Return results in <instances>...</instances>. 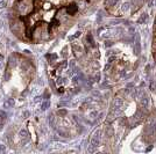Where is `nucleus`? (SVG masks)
Listing matches in <instances>:
<instances>
[{"label": "nucleus", "instance_id": "nucleus-3", "mask_svg": "<svg viewBox=\"0 0 156 154\" xmlns=\"http://www.w3.org/2000/svg\"><path fill=\"white\" fill-rule=\"evenodd\" d=\"M5 114L2 112V111H0V128L2 126V124H4V121H5Z\"/></svg>", "mask_w": 156, "mask_h": 154}, {"label": "nucleus", "instance_id": "nucleus-2", "mask_svg": "<svg viewBox=\"0 0 156 154\" xmlns=\"http://www.w3.org/2000/svg\"><path fill=\"white\" fill-rule=\"evenodd\" d=\"M13 104H14V101L11 99V100H8V101H6V102L4 103V107H5V108H9V107H12Z\"/></svg>", "mask_w": 156, "mask_h": 154}, {"label": "nucleus", "instance_id": "nucleus-1", "mask_svg": "<svg viewBox=\"0 0 156 154\" xmlns=\"http://www.w3.org/2000/svg\"><path fill=\"white\" fill-rule=\"evenodd\" d=\"M151 55L156 63V16L154 20V26H153V37H151Z\"/></svg>", "mask_w": 156, "mask_h": 154}]
</instances>
